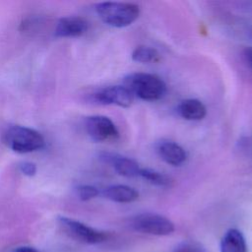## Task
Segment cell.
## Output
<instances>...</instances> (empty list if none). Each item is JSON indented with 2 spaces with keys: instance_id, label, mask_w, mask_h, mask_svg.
<instances>
[{
  "instance_id": "2",
  "label": "cell",
  "mask_w": 252,
  "mask_h": 252,
  "mask_svg": "<svg viewBox=\"0 0 252 252\" xmlns=\"http://www.w3.org/2000/svg\"><path fill=\"white\" fill-rule=\"evenodd\" d=\"M95 12L99 19L113 28H125L140 16V8L133 3L101 2L96 4Z\"/></svg>"
},
{
  "instance_id": "7",
  "label": "cell",
  "mask_w": 252,
  "mask_h": 252,
  "mask_svg": "<svg viewBox=\"0 0 252 252\" xmlns=\"http://www.w3.org/2000/svg\"><path fill=\"white\" fill-rule=\"evenodd\" d=\"M94 100L99 104H114L121 107H129L133 100V94L125 86H110L97 91L93 95Z\"/></svg>"
},
{
  "instance_id": "9",
  "label": "cell",
  "mask_w": 252,
  "mask_h": 252,
  "mask_svg": "<svg viewBox=\"0 0 252 252\" xmlns=\"http://www.w3.org/2000/svg\"><path fill=\"white\" fill-rule=\"evenodd\" d=\"M88 28V22L81 17H64L58 21L54 34L57 37H78L83 35Z\"/></svg>"
},
{
  "instance_id": "18",
  "label": "cell",
  "mask_w": 252,
  "mask_h": 252,
  "mask_svg": "<svg viewBox=\"0 0 252 252\" xmlns=\"http://www.w3.org/2000/svg\"><path fill=\"white\" fill-rule=\"evenodd\" d=\"M13 252H40V251L32 246H20L15 248Z\"/></svg>"
},
{
  "instance_id": "4",
  "label": "cell",
  "mask_w": 252,
  "mask_h": 252,
  "mask_svg": "<svg viewBox=\"0 0 252 252\" xmlns=\"http://www.w3.org/2000/svg\"><path fill=\"white\" fill-rule=\"evenodd\" d=\"M129 224L136 231L158 236L171 234L175 229L169 219L153 213L139 214L130 220Z\"/></svg>"
},
{
  "instance_id": "5",
  "label": "cell",
  "mask_w": 252,
  "mask_h": 252,
  "mask_svg": "<svg viewBox=\"0 0 252 252\" xmlns=\"http://www.w3.org/2000/svg\"><path fill=\"white\" fill-rule=\"evenodd\" d=\"M58 222L65 233L77 241L87 244H97L107 239L105 232L91 227L79 220L67 217H59Z\"/></svg>"
},
{
  "instance_id": "17",
  "label": "cell",
  "mask_w": 252,
  "mask_h": 252,
  "mask_svg": "<svg viewBox=\"0 0 252 252\" xmlns=\"http://www.w3.org/2000/svg\"><path fill=\"white\" fill-rule=\"evenodd\" d=\"M19 170L26 176H33L36 173V165L31 161H23L19 164Z\"/></svg>"
},
{
  "instance_id": "6",
  "label": "cell",
  "mask_w": 252,
  "mask_h": 252,
  "mask_svg": "<svg viewBox=\"0 0 252 252\" xmlns=\"http://www.w3.org/2000/svg\"><path fill=\"white\" fill-rule=\"evenodd\" d=\"M86 129L89 136L95 142L116 139L119 132L112 120L103 115H93L86 119Z\"/></svg>"
},
{
  "instance_id": "19",
  "label": "cell",
  "mask_w": 252,
  "mask_h": 252,
  "mask_svg": "<svg viewBox=\"0 0 252 252\" xmlns=\"http://www.w3.org/2000/svg\"><path fill=\"white\" fill-rule=\"evenodd\" d=\"M245 57H246V59L248 61V64L252 68V47L251 48H247L245 50Z\"/></svg>"
},
{
  "instance_id": "16",
  "label": "cell",
  "mask_w": 252,
  "mask_h": 252,
  "mask_svg": "<svg viewBox=\"0 0 252 252\" xmlns=\"http://www.w3.org/2000/svg\"><path fill=\"white\" fill-rule=\"evenodd\" d=\"M77 195L82 201H89L94 199L99 195V191L97 188L92 185H79L76 189Z\"/></svg>"
},
{
  "instance_id": "15",
  "label": "cell",
  "mask_w": 252,
  "mask_h": 252,
  "mask_svg": "<svg viewBox=\"0 0 252 252\" xmlns=\"http://www.w3.org/2000/svg\"><path fill=\"white\" fill-rule=\"evenodd\" d=\"M132 60L138 63H149L155 61L158 56V51L150 46L140 45L132 52Z\"/></svg>"
},
{
  "instance_id": "12",
  "label": "cell",
  "mask_w": 252,
  "mask_h": 252,
  "mask_svg": "<svg viewBox=\"0 0 252 252\" xmlns=\"http://www.w3.org/2000/svg\"><path fill=\"white\" fill-rule=\"evenodd\" d=\"M178 114L190 121H197L203 119L207 114V108L202 101L196 98H187L182 101L177 106Z\"/></svg>"
},
{
  "instance_id": "10",
  "label": "cell",
  "mask_w": 252,
  "mask_h": 252,
  "mask_svg": "<svg viewBox=\"0 0 252 252\" xmlns=\"http://www.w3.org/2000/svg\"><path fill=\"white\" fill-rule=\"evenodd\" d=\"M157 153L163 161L173 166L181 165L187 158L185 150L177 143L168 140H162L158 143Z\"/></svg>"
},
{
  "instance_id": "1",
  "label": "cell",
  "mask_w": 252,
  "mask_h": 252,
  "mask_svg": "<svg viewBox=\"0 0 252 252\" xmlns=\"http://www.w3.org/2000/svg\"><path fill=\"white\" fill-rule=\"evenodd\" d=\"M124 86L133 95L143 100H158L166 93L164 81L157 75L149 73H132L124 78Z\"/></svg>"
},
{
  "instance_id": "14",
  "label": "cell",
  "mask_w": 252,
  "mask_h": 252,
  "mask_svg": "<svg viewBox=\"0 0 252 252\" xmlns=\"http://www.w3.org/2000/svg\"><path fill=\"white\" fill-rule=\"evenodd\" d=\"M139 176H141L143 179L150 182L151 184L159 187H168L173 182L171 177H169L165 173L151 168H141Z\"/></svg>"
},
{
  "instance_id": "13",
  "label": "cell",
  "mask_w": 252,
  "mask_h": 252,
  "mask_svg": "<svg viewBox=\"0 0 252 252\" xmlns=\"http://www.w3.org/2000/svg\"><path fill=\"white\" fill-rule=\"evenodd\" d=\"M220 252H248L242 232L236 228L228 229L220 240Z\"/></svg>"
},
{
  "instance_id": "11",
  "label": "cell",
  "mask_w": 252,
  "mask_h": 252,
  "mask_svg": "<svg viewBox=\"0 0 252 252\" xmlns=\"http://www.w3.org/2000/svg\"><path fill=\"white\" fill-rule=\"evenodd\" d=\"M102 195L116 203H131L139 198V193L134 188L122 184L107 186L103 189Z\"/></svg>"
},
{
  "instance_id": "3",
  "label": "cell",
  "mask_w": 252,
  "mask_h": 252,
  "mask_svg": "<svg viewBox=\"0 0 252 252\" xmlns=\"http://www.w3.org/2000/svg\"><path fill=\"white\" fill-rule=\"evenodd\" d=\"M3 141L10 150L19 154L35 152L45 147V140L39 132L21 125L9 127L3 135Z\"/></svg>"
},
{
  "instance_id": "8",
  "label": "cell",
  "mask_w": 252,
  "mask_h": 252,
  "mask_svg": "<svg viewBox=\"0 0 252 252\" xmlns=\"http://www.w3.org/2000/svg\"><path fill=\"white\" fill-rule=\"evenodd\" d=\"M99 158L113 167V169L120 175L125 177H136L139 176L141 167L139 163L127 157L114 154V153H101Z\"/></svg>"
}]
</instances>
